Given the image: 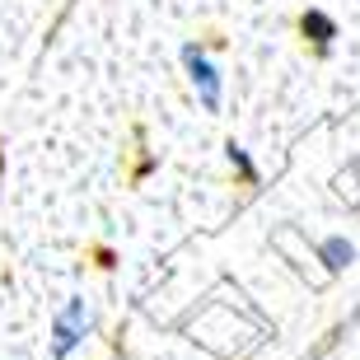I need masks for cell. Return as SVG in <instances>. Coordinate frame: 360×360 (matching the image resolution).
I'll return each instance as SVG.
<instances>
[{"mask_svg": "<svg viewBox=\"0 0 360 360\" xmlns=\"http://www.w3.org/2000/svg\"><path fill=\"white\" fill-rule=\"evenodd\" d=\"M89 323H94V314H89V304H84V295H70L66 309L52 319V356L70 360V351L89 337Z\"/></svg>", "mask_w": 360, "mask_h": 360, "instance_id": "7a4b0ae2", "label": "cell"}, {"mask_svg": "<svg viewBox=\"0 0 360 360\" xmlns=\"http://www.w3.org/2000/svg\"><path fill=\"white\" fill-rule=\"evenodd\" d=\"M319 257H323V267H328V271H342V267H351L356 248H351L342 234H328V239L319 243Z\"/></svg>", "mask_w": 360, "mask_h": 360, "instance_id": "277c9868", "label": "cell"}, {"mask_svg": "<svg viewBox=\"0 0 360 360\" xmlns=\"http://www.w3.org/2000/svg\"><path fill=\"white\" fill-rule=\"evenodd\" d=\"M0 174H5V150H0Z\"/></svg>", "mask_w": 360, "mask_h": 360, "instance_id": "8992f818", "label": "cell"}, {"mask_svg": "<svg viewBox=\"0 0 360 360\" xmlns=\"http://www.w3.org/2000/svg\"><path fill=\"white\" fill-rule=\"evenodd\" d=\"M183 70H187V84L197 94V103L206 112H220L225 108V80H220V66H215L201 42H187L183 47Z\"/></svg>", "mask_w": 360, "mask_h": 360, "instance_id": "6da1fadb", "label": "cell"}, {"mask_svg": "<svg viewBox=\"0 0 360 360\" xmlns=\"http://www.w3.org/2000/svg\"><path fill=\"white\" fill-rule=\"evenodd\" d=\"M225 160H229V169H234L243 183H257V169H253V160H248V150H243L239 141H225Z\"/></svg>", "mask_w": 360, "mask_h": 360, "instance_id": "5b68a950", "label": "cell"}, {"mask_svg": "<svg viewBox=\"0 0 360 360\" xmlns=\"http://www.w3.org/2000/svg\"><path fill=\"white\" fill-rule=\"evenodd\" d=\"M300 33H304V38H314V47H319V52H328V42L337 38V24L323 10H309V14H300Z\"/></svg>", "mask_w": 360, "mask_h": 360, "instance_id": "3957f363", "label": "cell"}]
</instances>
